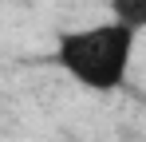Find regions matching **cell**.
<instances>
[{"instance_id": "2", "label": "cell", "mask_w": 146, "mask_h": 142, "mask_svg": "<svg viewBox=\"0 0 146 142\" xmlns=\"http://www.w3.org/2000/svg\"><path fill=\"white\" fill-rule=\"evenodd\" d=\"M107 8H111V20L130 28L134 36L146 32V0H111Z\"/></svg>"}, {"instance_id": "1", "label": "cell", "mask_w": 146, "mask_h": 142, "mask_svg": "<svg viewBox=\"0 0 146 142\" xmlns=\"http://www.w3.org/2000/svg\"><path fill=\"white\" fill-rule=\"evenodd\" d=\"M134 47H138V36L130 28L103 20V24L63 32L55 40V63L83 91L111 95L126 83L130 63H134Z\"/></svg>"}]
</instances>
